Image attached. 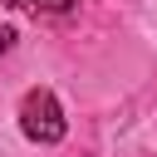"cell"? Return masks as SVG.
<instances>
[{
  "instance_id": "obj_2",
  "label": "cell",
  "mask_w": 157,
  "mask_h": 157,
  "mask_svg": "<svg viewBox=\"0 0 157 157\" xmlns=\"http://www.w3.org/2000/svg\"><path fill=\"white\" fill-rule=\"evenodd\" d=\"M25 5H34V10H69L74 0H25Z\"/></svg>"
},
{
  "instance_id": "obj_3",
  "label": "cell",
  "mask_w": 157,
  "mask_h": 157,
  "mask_svg": "<svg viewBox=\"0 0 157 157\" xmlns=\"http://www.w3.org/2000/svg\"><path fill=\"white\" fill-rule=\"evenodd\" d=\"M10 44H15V29H0V54H5Z\"/></svg>"
},
{
  "instance_id": "obj_1",
  "label": "cell",
  "mask_w": 157,
  "mask_h": 157,
  "mask_svg": "<svg viewBox=\"0 0 157 157\" xmlns=\"http://www.w3.org/2000/svg\"><path fill=\"white\" fill-rule=\"evenodd\" d=\"M64 108H59V98L49 93V88H29L25 93V103H20V132L29 137V142H39V147H49V142H59L64 137Z\"/></svg>"
}]
</instances>
